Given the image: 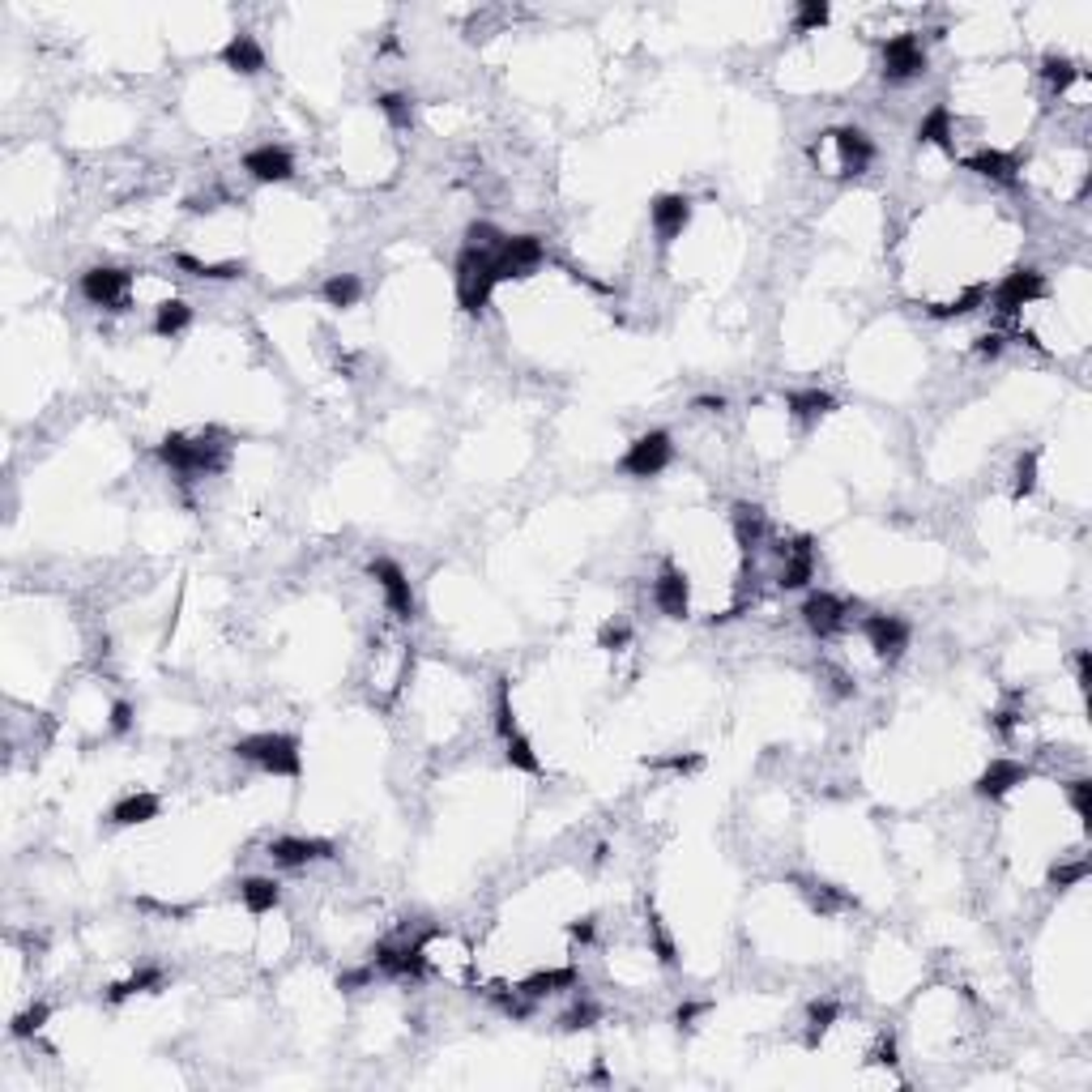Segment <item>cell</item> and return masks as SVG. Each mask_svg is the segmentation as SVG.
I'll return each instance as SVG.
<instances>
[{
  "mask_svg": "<svg viewBox=\"0 0 1092 1092\" xmlns=\"http://www.w3.org/2000/svg\"><path fill=\"white\" fill-rule=\"evenodd\" d=\"M832 410H837V397L824 393V389H799V393H790V415L799 418V422H806V427H811V422H819V418H828Z\"/></svg>",
  "mask_w": 1092,
  "mask_h": 1092,
  "instance_id": "cell-22",
  "label": "cell"
},
{
  "mask_svg": "<svg viewBox=\"0 0 1092 1092\" xmlns=\"http://www.w3.org/2000/svg\"><path fill=\"white\" fill-rule=\"evenodd\" d=\"M627 640H632V627H627V623H607V627L598 632V645H602V649H623Z\"/></svg>",
  "mask_w": 1092,
  "mask_h": 1092,
  "instance_id": "cell-47",
  "label": "cell"
},
{
  "mask_svg": "<svg viewBox=\"0 0 1092 1092\" xmlns=\"http://www.w3.org/2000/svg\"><path fill=\"white\" fill-rule=\"evenodd\" d=\"M166 470H175L179 479H197V474H218L226 466V448L210 444V435L201 440H188V435H166V440L154 448Z\"/></svg>",
  "mask_w": 1092,
  "mask_h": 1092,
  "instance_id": "cell-2",
  "label": "cell"
},
{
  "mask_svg": "<svg viewBox=\"0 0 1092 1092\" xmlns=\"http://www.w3.org/2000/svg\"><path fill=\"white\" fill-rule=\"evenodd\" d=\"M704 1011H709V1003H683V1007L674 1011V1029H678V1033H691Z\"/></svg>",
  "mask_w": 1092,
  "mask_h": 1092,
  "instance_id": "cell-48",
  "label": "cell"
},
{
  "mask_svg": "<svg viewBox=\"0 0 1092 1092\" xmlns=\"http://www.w3.org/2000/svg\"><path fill=\"white\" fill-rule=\"evenodd\" d=\"M649 223H653V235H658L662 243L678 239L691 223V197H683V192H662V197H653Z\"/></svg>",
  "mask_w": 1092,
  "mask_h": 1092,
  "instance_id": "cell-12",
  "label": "cell"
},
{
  "mask_svg": "<svg viewBox=\"0 0 1092 1092\" xmlns=\"http://www.w3.org/2000/svg\"><path fill=\"white\" fill-rule=\"evenodd\" d=\"M128 726H133V704L115 700L111 704V735H128Z\"/></svg>",
  "mask_w": 1092,
  "mask_h": 1092,
  "instance_id": "cell-49",
  "label": "cell"
},
{
  "mask_svg": "<svg viewBox=\"0 0 1092 1092\" xmlns=\"http://www.w3.org/2000/svg\"><path fill=\"white\" fill-rule=\"evenodd\" d=\"M837 1016H841V1007L832 1003V998H819V1003H811L806 1007V1042H819V1037H824L832 1024H837Z\"/></svg>",
  "mask_w": 1092,
  "mask_h": 1092,
  "instance_id": "cell-34",
  "label": "cell"
},
{
  "mask_svg": "<svg viewBox=\"0 0 1092 1092\" xmlns=\"http://www.w3.org/2000/svg\"><path fill=\"white\" fill-rule=\"evenodd\" d=\"M863 632H867V645L879 653L883 662H896L901 653L909 649V623L901 619V614H867L863 619Z\"/></svg>",
  "mask_w": 1092,
  "mask_h": 1092,
  "instance_id": "cell-11",
  "label": "cell"
},
{
  "mask_svg": "<svg viewBox=\"0 0 1092 1092\" xmlns=\"http://www.w3.org/2000/svg\"><path fill=\"white\" fill-rule=\"evenodd\" d=\"M371 973H376V965H371V969H351V973H342V978H338V991H346V995L358 991V986L371 982Z\"/></svg>",
  "mask_w": 1092,
  "mask_h": 1092,
  "instance_id": "cell-50",
  "label": "cell"
},
{
  "mask_svg": "<svg viewBox=\"0 0 1092 1092\" xmlns=\"http://www.w3.org/2000/svg\"><path fill=\"white\" fill-rule=\"evenodd\" d=\"M1024 781H1029V768H1024L1020 760H991L982 768V777L973 781V790H978V799L998 803V799H1007L1016 786H1024Z\"/></svg>",
  "mask_w": 1092,
  "mask_h": 1092,
  "instance_id": "cell-16",
  "label": "cell"
},
{
  "mask_svg": "<svg viewBox=\"0 0 1092 1092\" xmlns=\"http://www.w3.org/2000/svg\"><path fill=\"white\" fill-rule=\"evenodd\" d=\"M803 623L811 627L819 640L837 636L841 627H845V602L837 594H824V589H819V594H811V598L803 602Z\"/></svg>",
  "mask_w": 1092,
  "mask_h": 1092,
  "instance_id": "cell-18",
  "label": "cell"
},
{
  "mask_svg": "<svg viewBox=\"0 0 1092 1092\" xmlns=\"http://www.w3.org/2000/svg\"><path fill=\"white\" fill-rule=\"evenodd\" d=\"M320 294H325L329 307H354L358 294H363V282H358V274H333L325 287H320Z\"/></svg>",
  "mask_w": 1092,
  "mask_h": 1092,
  "instance_id": "cell-30",
  "label": "cell"
},
{
  "mask_svg": "<svg viewBox=\"0 0 1092 1092\" xmlns=\"http://www.w3.org/2000/svg\"><path fill=\"white\" fill-rule=\"evenodd\" d=\"M824 146L832 150V175H863L875 162V141L863 128H832L824 133Z\"/></svg>",
  "mask_w": 1092,
  "mask_h": 1092,
  "instance_id": "cell-6",
  "label": "cell"
},
{
  "mask_svg": "<svg viewBox=\"0 0 1092 1092\" xmlns=\"http://www.w3.org/2000/svg\"><path fill=\"white\" fill-rule=\"evenodd\" d=\"M832 9L824 5V0H803L799 13H794V31L806 34V31H819V26H828Z\"/></svg>",
  "mask_w": 1092,
  "mask_h": 1092,
  "instance_id": "cell-38",
  "label": "cell"
},
{
  "mask_svg": "<svg viewBox=\"0 0 1092 1092\" xmlns=\"http://www.w3.org/2000/svg\"><path fill=\"white\" fill-rule=\"evenodd\" d=\"M504 760H508L512 768H521V773H534V777L543 773V760H538L534 742L525 739L521 730H517V735H508V739H504Z\"/></svg>",
  "mask_w": 1092,
  "mask_h": 1092,
  "instance_id": "cell-31",
  "label": "cell"
},
{
  "mask_svg": "<svg viewBox=\"0 0 1092 1092\" xmlns=\"http://www.w3.org/2000/svg\"><path fill=\"white\" fill-rule=\"evenodd\" d=\"M1042 77L1062 95V90H1067L1071 82H1080V69H1075L1071 56H1046V60H1042Z\"/></svg>",
  "mask_w": 1092,
  "mask_h": 1092,
  "instance_id": "cell-36",
  "label": "cell"
},
{
  "mask_svg": "<svg viewBox=\"0 0 1092 1092\" xmlns=\"http://www.w3.org/2000/svg\"><path fill=\"white\" fill-rule=\"evenodd\" d=\"M47 1016H51V1007H47V1003H34V1007H26L22 1016L13 1020V1029H9V1033L18 1037V1042H26V1037H34L38 1029H43V1024H47Z\"/></svg>",
  "mask_w": 1092,
  "mask_h": 1092,
  "instance_id": "cell-41",
  "label": "cell"
},
{
  "mask_svg": "<svg viewBox=\"0 0 1092 1092\" xmlns=\"http://www.w3.org/2000/svg\"><path fill=\"white\" fill-rule=\"evenodd\" d=\"M811 576H815L811 538H794L790 546H781V576H777L781 589H803L806 581H811Z\"/></svg>",
  "mask_w": 1092,
  "mask_h": 1092,
  "instance_id": "cell-19",
  "label": "cell"
},
{
  "mask_svg": "<svg viewBox=\"0 0 1092 1092\" xmlns=\"http://www.w3.org/2000/svg\"><path fill=\"white\" fill-rule=\"evenodd\" d=\"M367 572H371V581L380 585V594H384V602H389V610L397 614V619H415V589H410L402 563H393V559H371Z\"/></svg>",
  "mask_w": 1092,
  "mask_h": 1092,
  "instance_id": "cell-9",
  "label": "cell"
},
{
  "mask_svg": "<svg viewBox=\"0 0 1092 1092\" xmlns=\"http://www.w3.org/2000/svg\"><path fill=\"white\" fill-rule=\"evenodd\" d=\"M649 931H653V952H658V960H662L666 969H674V965H678V952H674V939L666 934V927H662L658 914L649 918Z\"/></svg>",
  "mask_w": 1092,
  "mask_h": 1092,
  "instance_id": "cell-43",
  "label": "cell"
},
{
  "mask_svg": "<svg viewBox=\"0 0 1092 1092\" xmlns=\"http://www.w3.org/2000/svg\"><path fill=\"white\" fill-rule=\"evenodd\" d=\"M576 969H543L534 978L521 982V995L525 998H546V995H559V991H576Z\"/></svg>",
  "mask_w": 1092,
  "mask_h": 1092,
  "instance_id": "cell-24",
  "label": "cell"
},
{
  "mask_svg": "<svg viewBox=\"0 0 1092 1092\" xmlns=\"http://www.w3.org/2000/svg\"><path fill=\"white\" fill-rule=\"evenodd\" d=\"M730 525H735V538L742 550H755L764 543V512L755 504H735V512H730Z\"/></svg>",
  "mask_w": 1092,
  "mask_h": 1092,
  "instance_id": "cell-26",
  "label": "cell"
},
{
  "mask_svg": "<svg viewBox=\"0 0 1092 1092\" xmlns=\"http://www.w3.org/2000/svg\"><path fill=\"white\" fill-rule=\"evenodd\" d=\"M376 107H380V115H384V120H389L393 128H410V124H415V98L402 95V90H389V95H380Z\"/></svg>",
  "mask_w": 1092,
  "mask_h": 1092,
  "instance_id": "cell-33",
  "label": "cell"
},
{
  "mask_svg": "<svg viewBox=\"0 0 1092 1092\" xmlns=\"http://www.w3.org/2000/svg\"><path fill=\"white\" fill-rule=\"evenodd\" d=\"M192 325V307L184 299H166L159 303V312H154V333L159 338H179Z\"/></svg>",
  "mask_w": 1092,
  "mask_h": 1092,
  "instance_id": "cell-28",
  "label": "cell"
},
{
  "mask_svg": "<svg viewBox=\"0 0 1092 1092\" xmlns=\"http://www.w3.org/2000/svg\"><path fill=\"white\" fill-rule=\"evenodd\" d=\"M239 901L248 914H274V909L282 905V883L269 879V875H252L239 883Z\"/></svg>",
  "mask_w": 1092,
  "mask_h": 1092,
  "instance_id": "cell-21",
  "label": "cell"
},
{
  "mask_svg": "<svg viewBox=\"0 0 1092 1092\" xmlns=\"http://www.w3.org/2000/svg\"><path fill=\"white\" fill-rule=\"evenodd\" d=\"M594 1020H598V1003H576L572 1011H563V1020H559V1029L563 1033H585V1029H594Z\"/></svg>",
  "mask_w": 1092,
  "mask_h": 1092,
  "instance_id": "cell-42",
  "label": "cell"
},
{
  "mask_svg": "<svg viewBox=\"0 0 1092 1092\" xmlns=\"http://www.w3.org/2000/svg\"><path fill=\"white\" fill-rule=\"evenodd\" d=\"M269 858L278 867H307V863H320V858H333V841H320V837H274L269 841Z\"/></svg>",
  "mask_w": 1092,
  "mask_h": 1092,
  "instance_id": "cell-15",
  "label": "cell"
},
{
  "mask_svg": "<svg viewBox=\"0 0 1092 1092\" xmlns=\"http://www.w3.org/2000/svg\"><path fill=\"white\" fill-rule=\"evenodd\" d=\"M653 607H658L666 619H687L691 614V581L674 563H666L662 576L653 581Z\"/></svg>",
  "mask_w": 1092,
  "mask_h": 1092,
  "instance_id": "cell-14",
  "label": "cell"
},
{
  "mask_svg": "<svg viewBox=\"0 0 1092 1092\" xmlns=\"http://www.w3.org/2000/svg\"><path fill=\"white\" fill-rule=\"evenodd\" d=\"M133 290V274L128 269H115V265H90L82 274V294L95 307H120Z\"/></svg>",
  "mask_w": 1092,
  "mask_h": 1092,
  "instance_id": "cell-8",
  "label": "cell"
},
{
  "mask_svg": "<svg viewBox=\"0 0 1092 1092\" xmlns=\"http://www.w3.org/2000/svg\"><path fill=\"white\" fill-rule=\"evenodd\" d=\"M1088 799H1092V781H1088V777L1067 781V803H1071V811H1075V819H1080L1084 828L1092 824V806H1088Z\"/></svg>",
  "mask_w": 1092,
  "mask_h": 1092,
  "instance_id": "cell-40",
  "label": "cell"
},
{
  "mask_svg": "<svg viewBox=\"0 0 1092 1092\" xmlns=\"http://www.w3.org/2000/svg\"><path fill=\"white\" fill-rule=\"evenodd\" d=\"M927 73V47H922L918 34H892L883 43V77L888 82H914V77Z\"/></svg>",
  "mask_w": 1092,
  "mask_h": 1092,
  "instance_id": "cell-7",
  "label": "cell"
},
{
  "mask_svg": "<svg viewBox=\"0 0 1092 1092\" xmlns=\"http://www.w3.org/2000/svg\"><path fill=\"white\" fill-rule=\"evenodd\" d=\"M1037 461H1042V453H1037V448H1029V453L1016 461V482H1011L1016 499H1024V495L1037 491Z\"/></svg>",
  "mask_w": 1092,
  "mask_h": 1092,
  "instance_id": "cell-39",
  "label": "cell"
},
{
  "mask_svg": "<svg viewBox=\"0 0 1092 1092\" xmlns=\"http://www.w3.org/2000/svg\"><path fill=\"white\" fill-rule=\"evenodd\" d=\"M956 133H952V107H931L927 115H922V124H918V141L922 146H939V150H956V141H952Z\"/></svg>",
  "mask_w": 1092,
  "mask_h": 1092,
  "instance_id": "cell-23",
  "label": "cell"
},
{
  "mask_svg": "<svg viewBox=\"0 0 1092 1092\" xmlns=\"http://www.w3.org/2000/svg\"><path fill=\"white\" fill-rule=\"evenodd\" d=\"M175 265H179V269H192L197 278H210V282H230V278H239V274H243V265H235V261H226V265H210V261H192V256H184V252L175 256Z\"/></svg>",
  "mask_w": 1092,
  "mask_h": 1092,
  "instance_id": "cell-37",
  "label": "cell"
},
{
  "mask_svg": "<svg viewBox=\"0 0 1092 1092\" xmlns=\"http://www.w3.org/2000/svg\"><path fill=\"white\" fill-rule=\"evenodd\" d=\"M806 901H811V909H819V914H837V909H850L854 896L841 892L837 883H806Z\"/></svg>",
  "mask_w": 1092,
  "mask_h": 1092,
  "instance_id": "cell-32",
  "label": "cell"
},
{
  "mask_svg": "<svg viewBox=\"0 0 1092 1092\" xmlns=\"http://www.w3.org/2000/svg\"><path fill=\"white\" fill-rule=\"evenodd\" d=\"M495 735L499 739L517 735V713H512V683H508V678H499V683H495Z\"/></svg>",
  "mask_w": 1092,
  "mask_h": 1092,
  "instance_id": "cell-35",
  "label": "cell"
},
{
  "mask_svg": "<svg viewBox=\"0 0 1092 1092\" xmlns=\"http://www.w3.org/2000/svg\"><path fill=\"white\" fill-rule=\"evenodd\" d=\"M973 351H978V358H998L1003 354V338H998V333H986V338H978Z\"/></svg>",
  "mask_w": 1092,
  "mask_h": 1092,
  "instance_id": "cell-52",
  "label": "cell"
},
{
  "mask_svg": "<svg viewBox=\"0 0 1092 1092\" xmlns=\"http://www.w3.org/2000/svg\"><path fill=\"white\" fill-rule=\"evenodd\" d=\"M1088 863H1067V867H1050V888H1071V883H1084Z\"/></svg>",
  "mask_w": 1092,
  "mask_h": 1092,
  "instance_id": "cell-45",
  "label": "cell"
},
{
  "mask_svg": "<svg viewBox=\"0 0 1092 1092\" xmlns=\"http://www.w3.org/2000/svg\"><path fill=\"white\" fill-rule=\"evenodd\" d=\"M1088 683H1092V653L1080 649V653H1075V687L1088 691Z\"/></svg>",
  "mask_w": 1092,
  "mask_h": 1092,
  "instance_id": "cell-51",
  "label": "cell"
},
{
  "mask_svg": "<svg viewBox=\"0 0 1092 1092\" xmlns=\"http://www.w3.org/2000/svg\"><path fill=\"white\" fill-rule=\"evenodd\" d=\"M159 811H162L159 794L141 790V794H128V799H120L111 806V824L115 828H141V824H150V819H159Z\"/></svg>",
  "mask_w": 1092,
  "mask_h": 1092,
  "instance_id": "cell-20",
  "label": "cell"
},
{
  "mask_svg": "<svg viewBox=\"0 0 1092 1092\" xmlns=\"http://www.w3.org/2000/svg\"><path fill=\"white\" fill-rule=\"evenodd\" d=\"M991 299V287H986V282H973L969 290H960L952 303H934L931 307V316L934 320H960V316H969V312H978V307Z\"/></svg>",
  "mask_w": 1092,
  "mask_h": 1092,
  "instance_id": "cell-27",
  "label": "cell"
},
{
  "mask_svg": "<svg viewBox=\"0 0 1092 1092\" xmlns=\"http://www.w3.org/2000/svg\"><path fill=\"white\" fill-rule=\"evenodd\" d=\"M218 60H223V69L239 73V77H256V73L265 69V47L256 43V34L239 31V34H230L226 43H223V51H218Z\"/></svg>",
  "mask_w": 1092,
  "mask_h": 1092,
  "instance_id": "cell-17",
  "label": "cell"
},
{
  "mask_svg": "<svg viewBox=\"0 0 1092 1092\" xmlns=\"http://www.w3.org/2000/svg\"><path fill=\"white\" fill-rule=\"evenodd\" d=\"M243 171H248L256 184H287V179L294 175V159H290L287 146H274V141H269V146H256V150L243 154Z\"/></svg>",
  "mask_w": 1092,
  "mask_h": 1092,
  "instance_id": "cell-13",
  "label": "cell"
},
{
  "mask_svg": "<svg viewBox=\"0 0 1092 1092\" xmlns=\"http://www.w3.org/2000/svg\"><path fill=\"white\" fill-rule=\"evenodd\" d=\"M159 986H162V969L146 965V969H137L128 982H115L111 991H107V1003H124V998H133V995H150V991H159Z\"/></svg>",
  "mask_w": 1092,
  "mask_h": 1092,
  "instance_id": "cell-29",
  "label": "cell"
},
{
  "mask_svg": "<svg viewBox=\"0 0 1092 1092\" xmlns=\"http://www.w3.org/2000/svg\"><path fill=\"white\" fill-rule=\"evenodd\" d=\"M466 243H470V248H482V252H491V256H495V248L504 243V235H499V230H495L491 223H470Z\"/></svg>",
  "mask_w": 1092,
  "mask_h": 1092,
  "instance_id": "cell-44",
  "label": "cell"
},
{
  "mask_svg": "<svg viewBox=\"0 0 1092 1092\" xmlns=\"http://www.w3.org/2000/svg\"><path fill=\"white\" fill-rule=\"evenodd\" d=\"M696 406H700V410H709V415H717V410H726V397H700Z\"/></svg>",
  "mask_w": 1092,
  "mask_h": 1092,
  "instance_id": "cell-54",
  "label": "cell"
},
{
  "mask_svg": "<svg viewBox=\"0 0 1092 1092\" xmlns=\"http://www.w3.org/2000/svg\"><path fill=\"white\" fill-rule=\"evenodd\" d=\"M653 768H671V773H700L704 755H666V760H653Z\"/></svg>",
  "mask_w": 1092,
  "mask_h": 1092,
  "instance_id": "cell-46",
  "label": "cell"
},
{
  "mask_svg": "<svg viewBox=\"0 0 1092 1092\" xmlns=\"http://www.w3.org/2000/svg\"><path fill=\"white\" fill-rule=\"evenodd\" d=\"M568 934H572L576 943H594V934H598V931H594V918H581V922H572V927H568Z\"/></svg>",
  "mask_w": 1092,
  "mask_h": 1092,
  "instance_id": "cell-53",
  "label": "cell"
},
{
  "mask_svg": "<svg viewBox=\"0 0 1092 1092\" xmlns=\"http://www.w3.org/2000/svg\"><path fill=\"white\" fill-rule=\"evenodd\" d=\"M543 261H546V243L538 235H504V243L491 256V269H495V282H512L534 274Z\"/></svg>",
  "mask_w": 1092,
  "mask_h": 1092,
  "instance_id": "cell-5",
  "label": "cell"
},
{
  "mask_svg": "<svg viewBox=\"0 0 1092 1092\" xmlns=\"http://www.w3.org/2000/svg\"><path fill=\"white\" fill-rule=\"evenodd\" d=\"M1042 294H1046V274H1042V269H1016V274H1007L995 287V307L1003 316H1011V312H1020V307L1037 303Z\"/></svg>",
  "mask_w": 1092,
  "mask_h": 1092,
  "instance_id": "cell-10",
  "label": "cell"
},
{
  "mask_svg": "<svg viewBox=\"0 0 1092 1092\" xmlns=\"http://www.w3.org/2000/svg\"><path fill=\"white\" fill-rule=\"evenodd\" d=\"M671 461H674L671 431H645L627 444V453L619 457V470L627 474V479H658Z\"/></svg>",
  "mask_w": 1092,
  "mask_h": 1092,
  "instance_id": "cell-4",
  "label": "cell"
},
{
  "mask_svg": "<svg viewBox=\"0 0 1092 1092\" xmlns=\"http://www.w3.org/2000/svg\"><path fill=\"white\" fill-rule=\"evenodd\" d=\"M453 282H457V303H461V312H470V316H479L486 303H491V290L499 287L495 282V269H491V252H482V248H461V256H457V265H453Z\"/></svg>",
  "mask_w": 1092,
  "mask_h": 1092,
  "instance_id": "cell-3",
  "label": "cell"
},
{
  "mask_svg": "<svg viewBox=\"0 0 1092 1092\" xmlns=\"http://www.w3.org/2000/svg\"><path fill=\"white\" fill-rule=\"evenodd\" d=\"M230 751H235L239 760L256 764L269 777H299L303 773V751H299V739L294 735H274V730H265V735L239 739Z\"/></svg>",
  "mask_w": 1092,
  "mask_h": 1092,
  "instance_id": "cell-1",
  "label": "cell"
},
{
  "mask_svg": "<svg viewBox=\"0 0 1092 1092\" xmlns=\"http://www.w3.org/2000/svg\"><path fill=\"white\" fill-rule=\"evenodd\" d=\"M969 166H973L978 175H986V179H998V184H1016V171H1020L1016 154H1003V150H982V154H973Z\"/></svg>",
  "mask_w": 1092,
  "mask_h": 1092,
  "instance_id": "cell-25",
  "label": "cell"
}]
</instances>
